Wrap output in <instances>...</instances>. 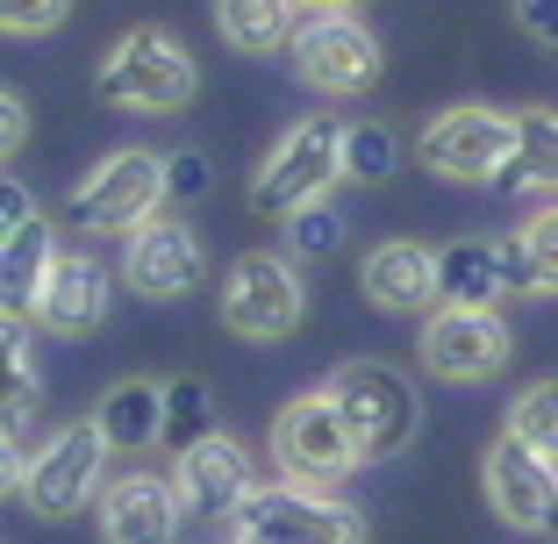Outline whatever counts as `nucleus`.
I'll use <instances>...</instances> for the list:
<instances>
[{
	"mask_svg": "<svg viewBox=\"0 0 558 544\" xmlns=\"http://www.w3.org/2000/svg\"><path fill=\"white\" fill-rule=\"evenodd\" d=\"M287 237H294V258H329V251L344 244V215L329 208V201H308V208L287 215Z\"/></svg>",
	"mask_w": 558,
	"mask_h": 544,
	"instance_id": "27",
	"label": "nucleus"
},
{
	"mask_svg": "<svg viewBox=\"0 0 558 544\" xmlns=\"http://www.w3.org/2000/svg\"><path fill=\"white\" fill-rule=\"evenodd\" d=\"M65 15H72V0H0V22H8L15 36H44Z\"/></svg>",
	"mask_w": 558,
	"mask_h": 544,
	"instance_id": "29",
	"label": "nucleus"
},
{
	"mask_svg": "<svg viewBox=\"0 0 558 544\" xmlns=\"http://www.w3.org/2000/svg\"><path fill=\"white\" fill-rule=\"evenodd\" d=\"M44 330L58 337H86L100 330V315H108V273H100L94 258H80V251H58V265H50V287H44Z\"/></svg>",
	"mask_w": 558,
	"mask_h": 544,
	"instance_id": "17",
	"label": "nucleus"
},
{
	"mask_svg": "<svg viewBox=\"0 0 558 544\" xmlns=\"http://www.w3.org/2000/svg\"><path fill=\"white\" fill-rule=\"evenodd\" d=\"M158 208H165V158H150V150H116L65 201L72 230H136Z\"/></svg>",
	"mask_w": 558,
	"mask_h": 544,
	"instance_id": "7",
	"label": "nucleus"
},
{
	"mask_svg": "<svg viewBox=\"0 0 558 544\" xmlns=\"http://www.w3.org/2000/svg\"><path fill=\"white\" fill-rule=\"evenodd\" d=\"M294 65H301V80H308L315 94H365V86L379 80V44H373L365 22L329 15V8H323V15L301 22Z\"/></svg>",
	"mask_w": 558,
	"mask_h": 544,
	"instance_id": "10",
	"label": "nucleus"
},
{
	"mask_svg": "<svg viewBox=\"0 0 558 544\" xmlns=\"http://www.w3.org/2000/svg\"><path fill=\"white\" fill-rule=\"evenodd\" d=\"M487 501L509 530H551L558 523V466L537 459L515 430H501L487 445Z\"/></svg>",
	"mask_w": 558,
	"mask_h": 544,
	"instance_id": "11",
	"label": "nucleus"
},
{
	"mask_svg": "<svg viewBox=\"0 0 558 544\" xmlns=\"http://www.w3.org/2000/svg\"><path fill=\"white\" fill-rule=\"evenodd\" d=\"M222 323L251 344H272L301 323V273L272 251H251V258L230 265V280H222Z\"/></svg>",
	"mask_w": 558,
	"mask_h": 544,
	"instance_id": "8",
	"label": "nucleus"
},
{
	"mask_svg": "<svg viewBox=\"0 0 558 544\" xmlns=\"http://www.w3.org/2000/svg\"><path fill=\"white\" fill-rule=\"evenodd\" d=\"M100 437H108V451H150L165 445V387H150V379H122L116 395L100 401Z\"/></svg>",
	"mask_w": 558,
	"mask_h": 544,
	"instance_id": "20",
	"label": "nucleus"
},
{
	"mask_svg": "<svg viewBox=\"0 0 558 544\" xmlns=\"http://www.w3.org/2000/svg\"><path fill=\"white\" fill-rule=\"evenodd\" d=\"M365 301L387 315H423L429 301H444L437 287V251L423 244H379L365 258Z\"/></svg>",
	"mask_w": 558,
	"mask_h": 544,
	"instance_id": "16",
	"label": "nucleus"
},
{
	"mask_svg": "<svg viewBox=\"0 0 558 544\" xmlns=\"http://www.w3.org/2000/svg\"><path fill=\"white\" fill-rule=\"evenodd\" d=\"M501 287H509V294H558V201L537 208L523 230L501 244Z\"/></svg>",
	"mask_w": 558,
	"mask_h": 544,
	"instance_id": "18",
	"label": "nucleus"
},
{
	"mask_svg": "<svg viewBox=\"0 0 558 544\" xmlns=\"http://www.w3.org/2000/svg\"><path fill=\"white\" fill-rule=\"evenodd\" d=\"M180 523H186V501L172 480H150V473H130L108 487L100 501V537L108 544H180Z\"/></svg>",
	"mask_w": 558,
	"mask_h": 544,
	"instance_id": "15",
	"label": "nucleus"
},
{
	"mask_svg": "<svg viewBox=\"0 0 558 544\" xmlns=\"http://www.w3.org/2000/svg\"><path fill=\"white\" fill-rule=\"evenodd\" d=\"M22 136H29V100H22V94H8V100H0V144H8V150H22Z\"/></svg>",
	"mask_w": 558,
	"mask_h": 544,
	"instance_id": "32",
	"label": "nucleus"
},
{
	"mask_svg": "<svg viewBox=\"0 0 558 544\" xmlns=\"http://www.w3.org/2000/svg\"><path fill=\"white\" fill-rule=\"evenodd\" d=\"M509 430L523 437L530 451H537V459L558 466V379H537V387H523V395H515Z\"/></svg>",
	"mask_w": 558,
	"mask_h": 544,
	"instance_id": "25",
	"label": "nucleus"
},
{
	"mask_svg": "<svg viewBox=\"0 0 558 544\" xmlns=\"http://www.w3.org/2000/svg\"><path fill=\"white\" fill-rule=\"evenodd\" d=\"M0 301H8V315H36L44 309V287H50V265H58V244H50L44 215H36L29 230L0 237Z\"/></svg>",
	"mask_w": 558,
	"mask_h": 544,
	"instance_id": "19",
	"label": "nucleus"
},
{
	"mask_svg": "<svg viewBox=\"0 0 558 544\" xmlns=\"http://www.w3.org/2000/svg\"><path fill=\"white\" fill-rule=\"evenodd\" d=\"M122 273H130V287L144 301H186L201 287V244L194 230H186L180 215H144L130 230V258H122Z\"/></svg>",
	"mask_w": 558,
	"mask_h": 544,
	"instance_id": "13",
	"label": "nucleus"
},
{
	"mask_svg": "<svg viewBox=\"0 0 558 544\" xmlns=\"http://www.w3.org/2000/svg\"><path fill=\"white\" fill-rule=\"evenodd\" d=\"M423 365L437 379H487L509 365V330L494 309H451L444 301L423 323Z\"/></svg>",
	"mask_w": 558,
	"mask_h": 544,
	"instance_id": "12",
	"label": "nucleus"
},
{
	"mask_svg": "<svg viewBox=\"0 0 558 544\" xmlns=\"http://www.w3.org/2000/svg\"><path fill=\"white\" fill-rule=\"evenodd\" d=\"M329 180H344V130L329 116L294 122V130L272 144V158L258 166L251 208L258 215H294V208H308V201H323Z\"/></svg>",
	"mask_w": 558,
	"mask_h": 544,
	"instance_id": "3",
	"label": "nucleus"
},
{
	"mask_svg": "<svg viewBox=\"0 0 558 544\" xmlns=\"http://www.w3.org/2000/svg\"><path fill=\"white\" fill-rule=\"evenodd\" d=\"M172 487H180L186 516H236L251 495H258V480H251V451L236 437H201L194 451H180L172 466Z\"/></svg>",
	"mask_w": 558,
	"mask_h": 544,
	"instance_id": "14",
	"label": "nucleus"
},
{
	"mask_svg": "<svg viewBox=\"0 0 558 544\" xmlns=\"http://www.w3.org/2000/svg\"><path fill=\"white\" fill-rule=\"evenodd\" d=\"M100 451H108L100 423H65L29 459V487H22V495H29V509L44 516V523H65V516H80L86 501H94V487H100Z\"/></svg>",
	"mask_w": 558,
	"mask_h": 544,
	"instance_id": "9",
	"label": "nucleus"
},
{
	"mask_svg": "<svg viewBox=\"0 0 558 544\" xmlns=\"http://www.w3.org/2000/svg\"><path fill=\"white\" fill-rule=\"evenodd\" d=\"M301 8L308 0H215V22L244 58H272L279 44L301 36Z\"/></svg>",
	"mask_w": 558,
	"mask_h": 544,
	"instance_id": "21",
	"label": "nucleus"
},
{
	"mask_svg": "<svg viewBox=\"0 0 558 544\" xmlns=\"http://www.w3.org/2000/svg\"><path fill=\"white\" fill-rule=\"evenodd\" d=\"M308 8H351V0H308Z\"/></svg>",
	"mask_w": 558,
	"mask_h": 544,
	"instance_id": "33",
	"label": "nucleus"
},
{
	"mask_svg": "<svg viewBox=\"0 0 558 544\" xmlns=\"http://www.w3.org/2000/svg\"><path fill=\"white\" fill-rule=\"evenodd\" d=\"M236 544H365V516L329 487L272 480L236 509Z\"/></svg>",
	"mask_w": 558,
	"mask_h": 544,
	"instance_id": "1",
	"label": "nucleus"
},
{
	"mask_svg": "<svg viewBox=\"0 0 558 544\" xmlns=\"http://www.w3.org/2000/svg\"><path fill=\"white\" fill-rule=\"evenodd\" d=\"M272 459L287 466V480H301V487H337L344 473L365 466V451H359V437H351L344 409L315 387V395H301L294 409L272 423Z\"/></svg>",
	"mask_w": 558,
	"mask_h": 544,
	"instance_id": "4",
	"label": "nucleus"
},
{
	"mask_svg": "<svg viewBox=\"0 0 558 544\" xmlns=\"http://www.w3.org/2000/svg\"><path fill=\"white\" fill-rule=\"evenodd\" d=\"M201 437H215V409H208V387L194 373H180L165 387V451H194Z\"/></svg>",
	"mask_w": 558,
	"mask_h": 544,
	"instance_id": "24",
	"label": "nucleus"
},
{
	"mask_svg": "<svg viewBox=\"0 0 558 544\" xmlns=\"http://www.w3.org/2000/svg\"><path fill=\"white\" fill-rule=\"evenodd\" d=\"M337 409H344V423H351V437H359V451L365 459H387V451H401L415 437V387L395 373V365H337L329 373V387H323Z\"/></svg>",
	"mask_w": 558,
	"mask_h": 544,
	"instance_id": "5",
	"label": "nucleus"
},
{
	"mask_svg": "<svg viewBox=\"0 0 558 544\" xmlns=\"http://www.w3.org/2000/svg\"><path fill=\"white\" fill-rule=\"evenodd\" d=\"M395 136L379 130V122H359V130H344V180H359V186H373V180H387L395 172Z\"/></svg>",
	"mask_w": 558,
	"mask_h": 544,
	"instance_id": "26",
	"label": "nucleus"
},
{
	"mask_svg": "<svg viewBox=\"0 0 558 544\" xmlns=\"http://www.w3.org/2000/svg\"><path fill=\"white\" fill-rule=\"evenodd\" d=\"M100 94L116 108H136V116H180L194 100V58L165 29H130L100 65Z\"/></svg>",
	"mask_w": 558,
	"mask_h": 544,
	"instance_id": "2",
	"label": "nucleus"
},
{
	"mask_svg": "<svg viewBox=\"0 0 558 544\" xmlns=\"http://www.w3.org/2000/svg\"><path fill=\"white\" fill-rule=\"evenodd\" d=\"M437 287L451 309H487V301H501L509 287H501V244H487V237H465V244H451L437 258Z\"/></svg>",
	"mask_w": 558,
	"mask_h": 544,
	"instance_id": "22",
	"label": "nucleus"
},
{
	"mask_svg": "<svg viewBox=\"0 0 558 544\" xmlns=\"http://www.w3.org/2000/svg\"><path fill=\"white\" fill-rule=\"evenodd\" d=\"M515 22H523L537 44L558 50V0H515Z\"/></svg>",
	"mask_w": 558,
	"mask_h": 544,
	"instance_id": "30",
	"label": "nucleus"
},
{
	"mask_svg": "<svg viewBox=\"0 0 558 544\" xmlns=\"http://www.w3.org/2000/svg\"><path fill=\"white\" fill-rule=\"evenodd\" d=\"M29 222H36V201H29V186H22V180H8V186H0V230L15 237V230H29Z\"/></svg>",
	"mask_w": 558,
	"mask_h": 544,
	"instance_id": "31",
	"label": "nucleus"
},
{
	"mask_svg": "<svg viewBox=\"0 0 558 544\" xmlns=\"http://www.w3.org/2000/svg\"><path fill=\"white\" fill-rule=\"evenodd\" d=\"M208 180H215L208 150H194V144H186V150H172V158H165V201H180V208H186V201H201V194H208Z\"/></svg>",
	"mask_w": 558,
	"mask_h": 544,
	"instance_id": "28",
	"label": "nucleus"
},
{
	"mask_svg": "<svg viewBox=\"0 0 558 544\" xmlns=\"http://www.w3.org/2000/svg\"><path fill=\"white\" fill-rule=\"evenodd\" d=\"M509 158H515V116H494V108H444L423 130V166L437 180L501 186Z\"/></svg>",
	"mask_w": 558,
	"mask_h": 544,
	"instance_id": "6",
	"label": "nucleus"
},
{
	"mask_svg": "<svg viewBox=\"0 0 558 544\" xmlns=\"http://www.w3.org/2000/svg\"><path fill=\"white\" fill-rule=\"evenodd\" d=\"M509 194H558V108H523L515 116V158L501 172Z\"/></svg>",
	"mask_w": 558,
	"mask_h": 544,
	"instance_id": "23",
	"label": "nucleus"
}]
</instances>
